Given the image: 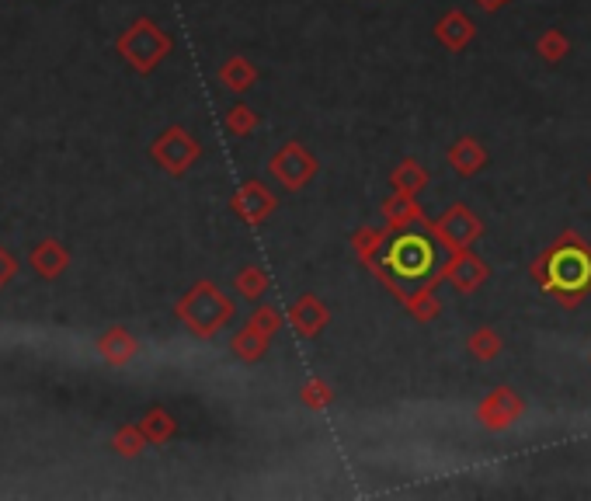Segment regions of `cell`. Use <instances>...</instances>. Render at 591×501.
<instances>
[{
	"label": "cell",
	"instance_id": "44dd1931",
	"mask_svg": "<svg viewBox=\"0 0 591 501\" xmlns=\"http://www.w3.org/2000/svg\"><path fill=\"white\" fill-rule=\"evenodd\" d=\"M299 401H303L310 411H324L327 404L334 401L331 383H327V380H306L303 387H299Z\"/></svg>",
	"mask_w": 591,
	"mask_h": 501
},
{
	"label": "cell",
	"instance_id": "2e32d148",
	"mask_svg": "<svg viewBox=\"0 0 591 501\" xmlns=\"http://www.w3.org/2000/svg\"><path fill=\"white\" fill-rule=\"evenodd\" d=\"M268 345H272V334L258 331L254 324H247L244 331L233 334V355L244 362H261L268 355Z\"/></svg>",
	"mask_w": 591,
	"mask_h": 501
},
{
	"label": "cell",
	"instance_id": "d6986e66",
	"mask_svg": "<svg viewBox=\"0 0 591 501\" xmlns=\"http://www.w3.org/2000/svg\"><path fill=\"white\" fill-rule=\"evenodd\" d=\"M220 77H223V84L230 87V91H247V87L258 81V70H254L251 63L244 60V56H233V60L220 70Z\"/></svg>",
	"mask_w": 591,
	"mask_h": 501
},
{
	"label": "cell",
	"instance_id": "30bf717a",
	"mask_svg": "<svg viewBox=\"0 0 591 501\" xmlns=\"http://www.w3.org/2000/svg\"><path fill=\"white\" fill-rule=\"evenodd\" d=\"M379 213H383L386 227L397 234V230H407L414 227V223H425V209L418 206V199L414 195H404V192H393L390 199H383V206H379Z\"/></svg>",
	"mask_w": 591,
	"mask_h": 501
},
{
	"label": "cell",
	"instance_id": "6da1fadb",
	"mask_svg": "<svg viewBox=\"0 0 591 501\" xmlns=\"http://www.w3.org/2000/svg\"><path fill=\"white\" fill-rule=\"evenodd\" d=\"M529 275L564 307H578L591 293V248L574 230H567L557 244H550L532 261Z\"/></svg>",
	"mask_w": 591,
	"mask_h": 501
},
{
	"label": "cell",
	"instance_id": "5b68a950",
	"mask_svg": "<svg viewBox=\"0 0 591 501\" xmlns=\"http://www.w3.org/2000/svg\"><path fill=\"white\" fill-rule=\"evenodd\" d=\"M439 275H442V282H449V286L456 289V293L470 296L491 279V265H487L480 254L463 248V251H452V258L439 268Z\"/></svg>",
	"mask_w": 591,
	"mask_h": 501
},
{
	"label": "cell",
	"instance_id": "9a60e30c",
	"mask_svg": "<svg viewBox=\"0 0 591 501\" xmlns=\"http://www.w3.org/2000/svg\"><path fill=\"white\" fill-rule=\"evenodd\" d=\"M390 234H393L390 227H386V230L359 227V230L352 234V251H355V258H359L362 265H372V261H379V258H383L386 241H390Z\"/></svg>",
	"mask_w": 591,
	"mask_h": 501
},
{
	"label": "cell",
	"instance_id": "7402d4cb",
	"mask_svg": "<svg viewBox=\"0 0 591 501\" xmlns=\"http://www.w3.org/2000/svg\"><path fill=\"white\" fill-rule=\"evenodd\" d=\"M254 126H258V115H254V108H247V105H233L230 112H226V129H230L233 136H247V133H254Z\"/></svg>",
	"mask_w": 591,
	"mask_h": 501
},
{
	"label": "cell",
	"instance_id": "4fadbf2b",
	"mask_svg": "<svg viewBox=\"0 0 591 501\" xmlns=\"http://www.w3.org/2000/svg\"><path fill=\"white\" fill-rule=\"evenodd\" d=\"M473 35H477V28H473V21L466 18L463 11H449L439 18V25H435V39L442 42L449 53H459V49H466L473 42Z\"/></svg>",
	"mask_w": 591,
	"mask_h": 501
},
{
	"label": "cell",
	"instance_id": "ac0fdd59",
	"mask_svg": "<svg viewBox=\"0 0 591 501\" xmlns=\"http://www.w3.org/2000/svg\"><path fill=\"white\" fill-rule=\"evenodd\" d=\"M466 348H470L473 359L480 362H494L501 355V334L494 328H477L470 334V341H466Z\"/></svg>",
	"mask_w": 591,
	"mask_h": 501
},
{
	"label": "cell",
	"instance_id": "7c38bea8",
	"mask_svg": "<svg viewBox=\"0 0 591 501\" xmlns=\"http://www.w3.org/2000/svg\"><path fill=\"white\" fill-rule=\"evenodd\" d=\"M167 46H171V42H167L164 35H160V28L140 25V28L133 32V39L126 42V53L133 56V60L140 63V67H153V63H157L160 56L167 53Z\"/></svg>",
	"mask_w": 591,
	"mask_h": 501
},
{
	"label": "cell",
	"instance_id": "e0dca14e",
	"mask_svg": "<svg viewBox=\"0 0 591 501\" xmlns=\"http://www.w3.org/2000/svg\"><path fill=\"white\" fill-rule=\"evenodd\" d=\"M233 286H237V293L247 296V300H261V296L268 293V286H272V282H268V272H265V268L247 265V268H240V272H237Z\"/></svg>",
	"mask_w": 591,
	"mask_h": 501
},
{
	"label": "cell",
	"instance_id": "d4e9b609",
	"mask_svg": "<svg viewBox=\"0 0 591 501\" xmlns=\"http://www.w3.org/2000/svg\"><path fill=\"white\" fill-rule=\"evenodd\" d=\"M588 185H591V178H588Z\"/></svg>",
	"mask_w": 591,
	"mask_h": 501
},
{
	"label": "cell",
	"instance_id": "5bb4252c",
	"mask_svg": "<svg viewBox=\"0 0 591 501\" xmlns=\"http://www.w3.org/2000/svg\"><path fill=\"white\" fill-rule=\"evenodd\" d=\"M390 185H393V192L418 195L421 188L428 185V167L421 161H414V157H404V161L390 171Z\"/></svg>",
	"mask_w": 591,
	"mask_h": 501
},
{
	"label": "cell",
	"instance_id": "ffe728a7",
	"mask_svg": "<svg viewBox=\"0 0 591 501\" xmlns=\"http://www.w3.org/2000/svg\"><path fill=\"white\" fill-rule=\"evenodd\" d=\"M536 53L543 56L546 63H560L567 53H571V42H567V35L560 32V28H546L536 42Z\"/></svg>",
	"mask_w": 591,
	"mask_h": 501
},
{
	"label": "cell",
	"instance_id": "52a82bcc",
	"mask_svg": "<svg viewBox=\"0 0 591 501\" xmlns=\"http://www.w3.org/2000/svg\"><path fill=\"white\" fill-rule=\"evenodd\" d=\"M275 206H279V199H275L272 188L261 185V181H247V185L233 195V213L244 223H254V227H258L261 220H268V216L275 213Z\"/></svg>",
	"mask_w": 591,
	"mask_h": 501
},
{
	"label": "cell",
	"instance_id": "ba28073f",
	"mask_svg": "<svg viewBox=\"0 0 591 501\" xmlns=\"http://www.w3.org/2000/svg\"><path fill=\"white\" fill-rule=\"evenodd\" d=\"M327 321H331V310H327V303L313 293L299 296L293 307H289V324H293V331L299 338H317V334L327 328Z\"/></svg>",
	"mask_w": 591,
	"mask_h": 501
},
{
	"label": "cell",
	"instance_id": "603a6c76",
	"mask_svg": "<svg viewBox=\"0 0 591 501\" xmlns=\"http://www.w3.org/2000/svg\"><path fill=\"white\" fill-rule=\"evenodd\" d=\"M247 324H254L258 331H265V334H275L282 328V310L279 307H272V303H265V307H258L251 314V321Z\"/></svg>",
	"mask_w": 591,
	"mask_h": 501
},
{
	"label": "cell",
	"instance_id": "cb8c5ba5",
	"mask_svg": "<svg viewBox=\"0 0 591 501\" xmlns=\"http://www.w3.org/2000/svg\"><path fill=\"white\" fill-rule=\"evenodd\" d=\"M480 7H484V11H498L501 4H508V0H477Z\"/></svg>",
	"mask_w": 591,
	"mask_h": 501
},
{
	"label": "cell",
	"instance_id": "7a4b0ae2",
	"mask_svg": "<svg viewBox=\"0 0 591 501\" xmlns=\"http://www.w3.org/2000/svg\"><path fill=\"white\" fill-rule=\"evenodd\" d=\"M178 314L199 338H209V334H216L233 317V300L223 296L213 282H199V286L181 300Z\"/></svg>",
	"mask_w": 591,
	"mask_h": 501
},
{
	"label": "cell",
	"instance_id": "8992f818",
	"mask_svg": "<svg viewBox=\"0 0 591 501\" xmlns=\"http://www.w3.org/2000/svg\"><path fill=\"white\" fill-rule=\"evenodd\" d=\"M522 411H525L522 397L512 387H498L477 404V421L487 432H505V428H512L522 418Z\"/></svg>",
	"mask_w": 591,
	"mask_h": 501
},
{
	"label": "cell",
	"instance_id": "3957f363",
	"mask_svg": "<svg viewBox=\"0 0 591 501\" xmlns=\"http://www.w3.org/2000/svg\"><path fill=\"white\" fill-rule=\"evenodd\" d=\"M421 227H428V234H432L449 254L470 248V244L477 241L480 234H484V223H480V216L473 213L470 206H463V202H456L452 209H445L439 220H425Z\"/></svg>",
	"mask_w": 591,
	"mask_h": 501
},
{
	"label": "cell",
	"instance_id": "277c9868",
	"mask_svg": "<svg viewBox=\"0 0 591 501\" xmlns=\"http://www.w3.org/2000/svg\"><path fill=\"white\" fill-rule=\"evenodd\" d=\"M317 174V157L303 147V143H282L272 157H268V178L279 181L286 192H299L306 188Z\"/></svg>",
	"mask_w": 591,
	"mask_h": 501
},
{
	"label": "cell",
	"instance_id": "8fae6325",
	"mask_svg": "<svg viewBox=\"0 0 591 501\" xmlns=\"http://www.w3.org/2000/svg\"><path fill=\"white\" fill-rule=\"evenodd\" d=\"M487 161H491V157H487V147L480 140H473V136H459L449 147V167L456 174H463V178L484 171Z\"/></svg>",
	"mask_w": 591,
	"mask_h": 501
},
{
	"label": "cell",
	"instance_id": "9c48e42d",
	"mask_svg": "<svg viewBox=\"0 0 591 501\" xmlns=\"http://www.w3.org/2000/svg\"><path fill=\"white\" fill-rule=\"evenodd\" d=\"M153 154H157V161L164 167H171L174 174H181L188 164L195 161V157H199V143H195L188 133H181V129H171V133L157 143Z\"/></svg>",
	"mask_w": 591,
	"mask_h": 501
}]
</instances>
